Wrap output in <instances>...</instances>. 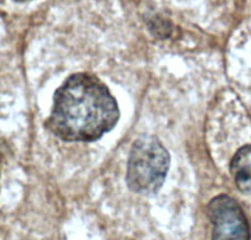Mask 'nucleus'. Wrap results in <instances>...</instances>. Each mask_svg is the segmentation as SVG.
<instances>
[{
	"instance_id": "nucleus-2",
	"label": "nucleus",
	"mask_w": 251,
	"mask_h": 240,
	"mask_svg": "<svg viewBox=\"0 0 251 240\" xmlns=\"http://www.w3.org/2000/svg\"><path fill=\"white\" fill-rule=\"evenodd\" d=\"M170 157L155 137L138 138L132 147L127 168V184L138 193H154L163 186Z\"/></svg>"
},
{
	"instance_id": "nucleus-3",
	"label": "nucleus",
	"mask_w": 251,
	"mask_h": 240,
	"mask_svg": "<svg viewBox=\"0 0 251 240\" xmlns=\"http://www.w3.org/2000/svg\"><path fill=\"white\" fill-rule=\"evenodd\" d=\"M213 240H250V228L240 205L228 195L214 197L207 207Z\"/></svg>"
},
{
	"instance_id": "nucleus-5",
	"label": "nucleus",
	"mask_w": 251,
	"mask_h": 240,
	"mask_svg": "<svg viewBox=\"0 0 251 240\" xmlns=\"http://www.w3.org/2000/svg\"><path fill=\"white\" fill-rule=\"evenodd\" d=\"M14 1H27V0H14Z\"/></svg>"
},
{
	"instance_id": "nucleus-4",
	"label": "nucleus",
	"mask_w": 251,
	"mask_h": 240,
	"mask_svg": "<svg viewBox=\"0 0 251 240\" xmlns=\"http://www.w3.org/2000/svg\"><path fill=\"white\" fill-rule=\"evenodd\" d=\"M230 173L241 192L251 195V144L241 147L231 159Z\"/></svg>"
},
{
	"instance_id": "nucleus-1",
	"label": "nucleus",
	"mask_w": 251,
	"mask_h": 240,
	"mask_svg": "<svg viewBox=\"0 0 251 240\" xmlns=\"http://www.w3.org/2000/svg\"><path fill=\"white\" fill-rule=\"evenodd\" d=\"M120 117L117 103L99 78L78 73L55 91L46 126L67 142H93L112 130Z\"/></svg>"
}]
</instances>
